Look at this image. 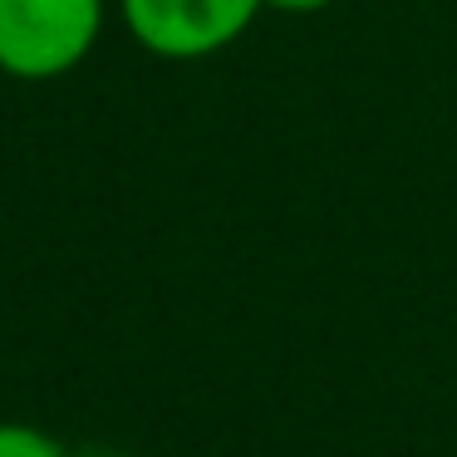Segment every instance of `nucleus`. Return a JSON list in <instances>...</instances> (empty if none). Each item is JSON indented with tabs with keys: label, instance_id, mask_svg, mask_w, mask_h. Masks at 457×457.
Returning a JSON list of instances; mask_svg holds the SVG:
<instances>
[{
	"label": "nucleus",
	"instance_id": "obj_1",
	"mask_svg": "<svg viewBox=\"0 0 457 457\" xmlns=\"http://www.w3.org/2000/svg\"><path fill=\"white\" fill-rule=\"evenodd\" d=\"M109 0H0V74L50 84L74 74L104 40Z\"/></svg>",
	"mask_w": 457,
	"mask_h": 457
},
{
	"label": "nucleus",
	"instance_id": "obj_2",
	"mask_svg": "<svg viewBox=\"0 0 457 457\" xmlns=\"http://www.w3.org/2000/svg\"><path fill=\"white\" fill-rule=\"evenodd\" d=\"M129 40L168 64H202L246 40L266 0H113Z\"/></svg>",
	"mask_w": 457,
	"mask_h": 457
},
{
	"label": "nucleus",
	"instance_id": "obj_3",
	"mask_svg": "<svg viewBox=\"0 0 457 457\" xmlns=\"http://www.w3.org/2000/svg\"><path fill=\"white\" fill-rule=\"evenodd\" d=\"M0 457H70V447L40 423L0 418Z\"/></svg>",
	"mask_w": 457,
	"mask_h": 457
},
{
	"label": "nucleus",
	"instance_id": "obj_4",
	"mask_svg": "<svg viewBox=\"0 0 457 457\" xmlns=\"http://www.w3.org/2000/svg\"><path fill=\"white\" fill-rule=\"evenodd\" d=\"M329 5L335 0H266V11H276V15H320Z\"/></svg>",
	"mask_w": 457,
	"mask_h": 457
},
{
	"label": "nucleus",
	"instance_id": "obj_5",
	"mask_svg": "<svg viewBox=\"0 0 457 457\" xmlns=\"http://www.w3.org/2000/svg\"><path fill=\"white\" fill-rule=\"evenodd\" d=\"M70 457H129V453H113V447H89V453H70Z\"/></svg>",
	"mask_w": 457,
	"mask_h": 457
}]
</instances>
